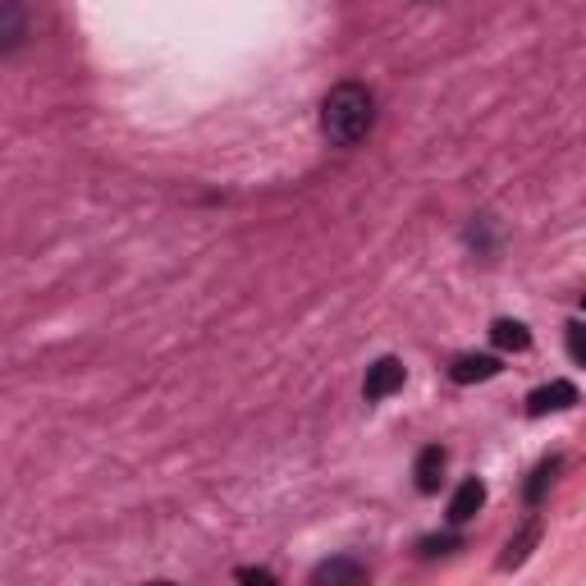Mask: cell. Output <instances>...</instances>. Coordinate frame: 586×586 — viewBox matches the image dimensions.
Listing matches in <instances>:
<instances>
[{
  "label": "cell",
  "mask_w": 586,
  "mask_h": 586,
  "mask_svg": "<svg viewBox=\"0 0 586 586\" xmlns=\"http://www.w3.org/2000/svg\"><path fill=\"white\" fill-rule=\"evenodd\" d=\"M23 42V23H19V5H5V51H14V46Z\"/></svg>",
  "instance_id": "cell-10"
},
{
  "label": "cell",
  "mask_w": 586,
  "mask_h": 586,
  "mask_svg": "<svg viewBox=\"0 0 586 586\" xmlns=\"http://www.w3.org/2000/svg\"><path fill=\"white\" fill-rule=\"evenodd\" d=\"M573 403H577V385H568V380H550V385H541V390L527 399V413L532 417L564 413V408H573Z\"/></svg>",
  "instance_id": "cell-3"
},
{
  "label": "cell",
  "mask_w": 586,
  "mask_h": 586,
  "mask_svg": "<svg viewBox=\"0 0 586 586\" xmlns=\"http://www.w3.org/2000/svg\"><path fill=\"white\" fill-rule=\"evenodd\" d=\"M481 504H486V486H481L477 477H467L463 486L454 490V500H449V522H454V527H463L467 518H477Z\"/></svg>",
  "instance_id": "cell-4"
},
{
  "label": "cell",
  "mask_w": 586,
  "mask_h": 586,
  "mask_svg": "<svg viewBox=\"0 0 586 586\" xmlns=\"http://www.w3.org/2000/svg\"><path fill=\"white\" fill-rule=\"evenodd\" d=\"M413 477H417V490H422V495H435V490H440V477H445V449L426 445L422 454H417Z\"/></svg>",
  "instance_id": "cell-6"
},
{
  "label": "cell",
  "mask_w": 586,
  "mask_h": 586,
  "mask_svg": "<svg viewBox=\"0 0 586 586\" xmlns=\"http://www.w3.org/2000/svg\"><path fill=\"white\" fill-rule=\"evenodd\" d=\"M568 358L586 367V326H568Z\"/></svg>",
  "instance_id": "cell-11"
},
{
  "label": "cell",
  "mask_w": 586,
  "mask_h": 586,
  "mask_svg": "<svg viewBox=\"0 0 586 586\" xmlns=\"http://www.w3.org/2000/svg\"><path fill=\"white\" fill-rule=\"evenodd\" d=\"M239 582H261V586H271L275 573H266V568H239Z\"/></svg>",
  "instance_id": "cell-13"
},
{
  "label": "cell",
  "mask_w": 586,
  "mask_h": 586,
  "mask_svg": "<svg viewBox=\"0 0 586 586\" xmlns=\"http://www.w3.org/2000/svg\"><path fill=\"white\" fill-rule=\"evenodd\" d=\"M394 390H403V362L399 358H380L367 367V380H362V394H367L371 403L390 399Z\"/></svg>",
  "instance_id": "cell-2"
},
{
  "label": "cell",
  "mask_w": 586,
  "mask_h": 586,
  "mask_svg": "<svg viewBox=\"0 0 586 586\" xmlns=\"http://www.w3.org/2000/svg\"><path fill=\"white\" fill-rule=\"evenodd\" d=\"M321 129L335 147H358L376 129V97L362 83H339L330 87L326 106H321Z\"/></svg>",
  "instance_id": "cell-1"
},
{
  "label": "cell",
  "mask_w": 586,
  "mask_h": 586,
  "mask_svg": "<svg viewBox=\"0 0 586 586\" xmlns=\"http://www.w3.org/2000/svg\"><path fill=\"white\" fill-rule=\"evenodd\" d=\"M454 545H458V536H426L422 550L426 554H440V550H454Z\"/></svg>",
  "instance_id": "cell-12"
},
{
  "label": "cell",
  "mask_w": 586,
  "mask_h": 586,
  "mask_svg": "<svg viewBox=\"0 0 586 586\" xmlns=\"http://www.w3.org/2000/svg\"><path fill=\"white\" fill-rule=\"evenodd\" d=\"M449 376H454L458 385H472V380H490V376H500V358H490V353H463V358H454Z\"/></svg>",
  "instance_id": "cell-5"
},
{
  "label": "cell",
  "mask_w": 586,
  "mask_h": 586,
  "mask_svg": "<svg viewBox=\"0 0 586 586\" xmlns=\"http://www.w3.org/2000/svg\"><path fill=\"white\" fill-rule=\"evenodd\" d=\"M312 582H367V568L353 564V559H330L312 573Z\"/></svg>",
  "instance_id": "cell-7"
},
{
  "label": "cell",
  "mask_w": 586,
  "mask_h": 586,
  "mask_svg": "<svg viewBox=\"0 0 586 586\" xmlns=\"http://www.w3.org/2000/svg\"><path fill=\"white\" fill-rule=\"evenodd\" d=\"M490 339H495L500 348H513V353L532 348V335H527V326H522V321H495V326H490Z\"/></svg>",
  "instance_id": "cell-8"
},
{
  "label": "cell",
  "mask_w": 586,
  "mask_h": 586,
  "mask_svg": "<svg viewBox=\"0 0 586 586\" xmlns=\"http://www.w3.org/2000/svg\"><path fill=\"white\" fill-rule=\"evenodd\" d=\"M582 307H586V293H582Z\"/></svg>",
  "instance_id": "cell-14"
},
{
  "label": "cell",
  "mask_w": 586,
  "mask_h": 586,
  "mask_svg": "<svg viewBox=\"0 0 586 586\" xmlns=\"http://www.w3.org/2000/svg\"><path fill=\"white\" fill-rule=\"evenodd\" d=\"M554 472H559V458H550V463L536 467L532 481H527V504H541V495H545V486L554 481Z\"/></svg>",
  "instance_id": "cell-9"
}]
</instances>
